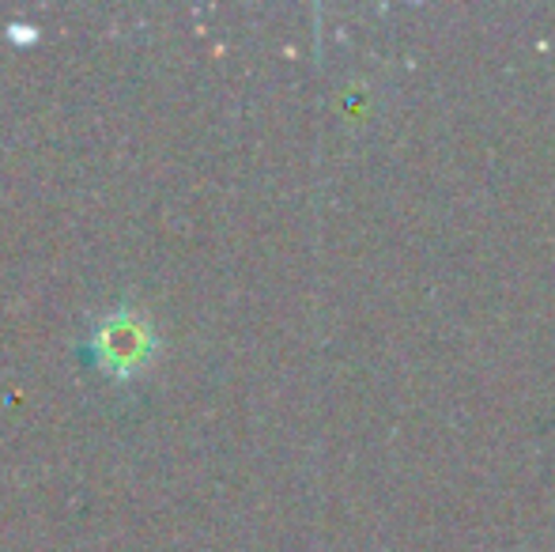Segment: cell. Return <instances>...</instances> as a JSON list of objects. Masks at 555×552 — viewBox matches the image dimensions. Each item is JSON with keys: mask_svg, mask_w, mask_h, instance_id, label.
<instances>
[{"mask_svg": "<svg viewBox=\"0 0 555 552\" xmlns=\"http://www.w3.org/2000/svg\"><path fill=\"white\" fill-rule=\"evenodd\" d=\"M155 345H159V337L152 330V318L140 307H132V303H121V307H111L91 325L80 352L106 378L129 383V378H137L152 363Z\"/></svg>", "mask_w": 555, "mask_h": 552, "instance_id": "6da1fadb", "label": "cell"}]
</instances>
